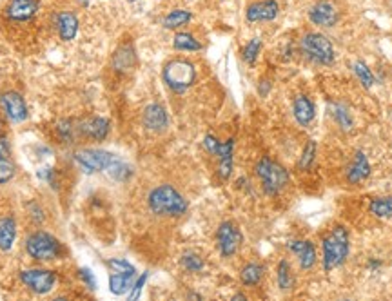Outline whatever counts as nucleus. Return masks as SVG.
<instances>
[{"label":"nucleus","instance_id":"nucleus-1","mask_svg":"<svg viewBox=\"0 0 392 301\" xmlns=\"http://www.w3.org/2000/svg\"><path fill=\"white\" fill-rule=\"evenodd\" d=\"M148 209L157 218L178 220L188 214L189 201L174 185L160 184L149 191Z\"/></svg>","mask_w":392,"mask_h":301},{"label":"nucleus","instance_id":"nucleus-2","mask_svg":"<svg viewBox=\"0 0 392 301\" xmlns=\"http://www.w3.org/2000/svg\"><path fill=\"white\" fill-rule=\"evenodd\" d=\"M351 254V232L345 225L336 223L322 236L323 272H332L345 265Z\"/></svg>","mask_w":392,"mask_h":301},{"label":"nucleus","instance_id":"nucleus-3","mask_svg":"<svg viewBox=\"0 0 392 301\" xmlns=\"http://www.w3.org/2000/svg\"><path fill=\"white\" fill-rule=\"evenodd\" d=\"M198 80V67L191 58L174 57L162 67V82L174 95H183Z\"/></svg>","mask_w":392,"mask_h":301},{"label":"nucleus","instance_id":"nucleus-4","mask_svg":"<svg viewBox=\"0 0 392 301\" xmlns=\"http://www.w3.org/2000/svg\"><path fill=\"white\" fill-rule=\"evenodd\" d=\"M24 250L35 263L58 262L65 256V247L57 236L44 229H35L30 232L24 241Z\"/></svg>","mask_w":392,"mask_h":301},{"label":"nucleus","instance_id":"nucleus-5","mask_svg":"<svg viewBox=\"0 0 392 301\" xmlns=\"http://www.w3.org/2000/svg\"><path fill=\"white\" fill-rule=\"evenodd\" d=\"M254 176L260 182L261 191L266 192L267 196H278L282 194L289 185V170L280 162L273 160L269 156H261L254 163Z\"/></svg>","mask_w":392,"mask_h":301},{"label":"nucleus","instance_id":"nucleus-6","mask_svg":"<svg viewBox=\"0 0 392 301\" xmlns=\"http://www.w3.org/2000/svg\"><path fill=\"white\" fill-rule=\"evenodd\" d=\"M300 55L316 66H332L336 62V49L332 40L322 31H307L298 42Z\"/></svg>","mask_w":392,"mask_h":301},{"label":"nucleus","instance_id":"nucleus-7","mask_svg":"<svg viewBox=\"0 0 392 301\" xmlns=\"http://www.w3.org/2000/svg\"><path fill=\"white\" fill-rule=\"evenodd\" d=\"M42 13V0H8L2 8L6 26L24 27L37 22Z\"/></svg>","mask_w":392,"mask_h":301},{"label":"nucleus","instance_id":"nucleus-8","mask_svg":"<svg viewBox=\"0 0 392 301\" xmlns=\"http://www.w3.org/2000/svg\"><path fill=\"white\" fill-rule=\"evenodd\" d=\"M18 279L35 296H48L49 293H53L57 288L58 271L42 265L27 267V269H22L18 272Z\"/></svg>","mask_w":392,"mask_h":301},{"label":"nucleus","instance_id":"nucleus-9","mask_svg":"<svg viewBox=\"0 0 392 301\" xmlns=\"http://www.w3.org/2000/svg\"><path fill=\"white\" fill-rule=\"evenodd\" d=\"M117 154L109 153L105 149L80 147L73 151V163L84 175L91 176L98 173H105L115 162Z\"/></svg>","mask_w":392,"mask_h":301},{"label":"nucleus","instance_id":"nucleus-10","mask_svg":"<svg viewBox=\"0 0 392 301\" xmlns=\"http://www.w3.org/2000/svg\"><path fill=\"white\" fill-rule=\"evenodd\" d=\"M214 240H216V249L218 254L223 257V260H231L236 254L240 253L242 245H244V234H242V229L236 225L231 220H226L218 225L216 234H214Z\"/></svg>","mask_w":392,"mask_h":301},{"label":"nucleus","instance_id":"nucleus-11","mask_svg":"<svg viewBox=\"0 0 392 301\" xmlns=\"http://www.w3.org/2000/svg\"><path fill=\"white\" fill-rule=\"evenodd\" d=\"M340 8L336 6L334 0H316L307 9V18L313 26L320 29H331L340 22Z\"/></svg>","mask_w":392,"mask_h":301},{"label":"nucleus","instance_id":"nucleus-12","mask_svg":"<svg viewBox=\"0 0 392 301\" xmlns=\"http://www.w3.org/2000/svg\"><path fill=\"white\" fill-rule=\"evenodd\" d=\"M282 13L278 0H253L245 6V22L247 24H269L275 22Z\"/></svg>","mask_w":392,"mask_h":301},{"label":"nucleus","instance_id":"nucleus-13","mask_svg":"<svg viewBox=\"0 0 392 301\" xmlns=\"http://www.w3.org/2000/svg\"><path fill=\"white\" fill-rule=\"evenodd\" d=\"M285 247L294 256L301 272H311L316 267V263H318V250H316V245L311 240L292 238V240H289L285 243Z\"/></svg>","mask_w":392,"mask_h":301},{"label":"nucleus","instance_id":"nucleus-14","mask_svg":"<svg viewBox=\"0 0 392 301\" xmlns=\"http://www.w3.org/2000/svg\"><path fill=\"white\" fill-rule=\"evenodd\" d=\"M0 109H2V113H4V116L8 118L9 122L13 123H22L30 116L26 98L18 91H13V89L0 93Z\"/></svg>","mask_w":392,"mask_h":301},{"label":"nucleus","instance_id":"nucleus-15","mask_svg":"<svg viewBox=\"0 0 392 301\" xmlns=\"http://www.w3.org/2000/svg\"><path fill=\"white\" fill-rule=\"evenodd\" d=\"M77 133L87 142H104L111 133V122L104 116H86L77 122Z\"/></svg>","mask_w":392,"mask_h":301},{"label":"nucleus","instance_id":"nucleus-16","mask_svg":"<svg viewBox=\"0 0 392 301\" xmlns=\"http://www.w3.org/2000/svg\"><path fill=\"white\" fill-rule=\"evenodd\" d=\"M53 26L57 29V36L62 42H73L79 36L80 20L74 11L71 9H62L57 11L53 17Z\"/></svg>","mask_w":392,"mask_h":301},{"label":"nucleus","instance_id":"nucleus-17","mask_svg":"<svg viewBox=\"0 0 392 301\" xmlns=\"http://www.w3.org/2000/svg\"><path fill=\"white\" fill-rule=\"evenodd\" d=\"M142 123L149 133L160 135L169 127V113L164 105L152 102V104L145 105L142 111Z\"/></svg>","mask_w":392,"mask_h":301},{"label":"nucleus","instance_id":"nucleus-18","mask_svg":"<svg viewBox=\"0 0 392 301\" xmlns=\"http://www.w3.org/2000/svg\"><path fill=\"white\" fill-rule=\"evenodd\" d=\"M136 49L133 46V42H122L113 51V57H111V67H113L115 73L126 74L129 71H133L136 67Z\"/></svg>","mask_w":392,"mask_h":301},{"label":"nucleus","instance_id":"nucleus-19","mask_svg":"<svg viewBox=\"0 0 392 301\" xmlns=\"http://www.w3.org/2000/svg\"><path fill=\"white\" fill-rule=\"evenodd\" d=\"M370 176V162L369 156L365 154V151H356L348 163L347 170H345V178L351 185L362 184L363 180H367Z\"/></svg>","mask_w":392,"mask_h":301},{"label":"nucleus","instance_id":"nucleus-20","mask_svg":"<svg viewBox=\"0 0 392 301\" xmlns=\"http://www.w3.org/2000/svg\"><path fill=\"white\" fill-rule=\"evenodd\" d=\"M292 116L298 126L309 127L316 118V105L309 95H298L292 100Z\"/></svg>","mask_w":392,"mask_h":301},{"label":"nucleus","instance_id":"nucleus-21","mask_svg":"<svg viewBox=\"0 0 392 301\" xmlns=\"http://www.w3.org/2000/svg\"><path fill=\"white\" fill-rule=\"evenodd\" d=\"M192 18H195V15H192L191 9L173 8L162 17V27L167 31L183 29V27L189 26V24L192 22Z\"/></svg>","mask_w":392,"mask_h":301},{"label":"nucleus","instance_id":"nucleus-22","mask_svg":"<svg viewBox=\"0 0 392 301\" xmlns=\"http://www.w3.org/2000/svg\"><path fill=\"white\" fill-rule=\"evenodd\" d=\"M171 46L176 53H200L204 49L202 40L191 33V31H183L178 29L174 31L173 40H171Z\"/></svg>","mask_w":392,"mask_h":301},{"label":"nucleus","instance_id":"nucleus-23","mask_svg":"<svg viewBox=\"0 0 392 301\" xmlns=\"http://www.w3.org/2000/svg\"><path fill=\"white\" fill-rule=\"evenodd\" d=\"M267 274V267L260 262H249L240 269V283L245 288H256Z\"/></svg>","mask_w":392,"mask_h":301},{"label":"nucleus","instance_id":"nucleus-24","mask_svg":"<svg viewBox=\"0 0 392 301\" xmlns=\"http://www.w3.org/2000/svg\"><path fill=\"white\" fill-rule=\"evenodd\" d=\"M296 285V276H294V269H292L291 262L287 257H282L276 265V287L282 293H289Z\"/></svg>","mask_w":392,"mask_h":301},{"label":"nucleus","instance_id":"nucleus-25","mask_svg":"<svg viewBox=\"0 0 392 301\" xmlns=\"http://www.w3.org/2000/svg\"><path fill=\"white\" fill-rule=\"evenodd\" d=\"M136 279V272H111L109 274V293L124 296L131 290Z\"/></svg>","mask_w":392,"mask_h":301},{"label":"nucleus","instance_id":"nucleus-26","mask_svg":"<svg viewBox=\"0 0 392 301\" xmlns=\"http://www.w3.org/2000/svg\"><path fill=\"white\" fill-rule=\"evenodd\" d=\"M15 240H17V222L13 216H6L0 220V250L8 253L13 249Z\"/></svg>","mask_w":392,"mask_h":301},{"label":"nucleus","instance_id":"nucleus-27","mask_svg":"<svg viewBox=\"0 0 392 301\" xmlns=\"http://www.w3.org/2000/svg\"><path fill=\"white\" fill-rule=\"evenodd\" d=\"M180 267L188 274H200L205 269V260L200 253L196 250H185V253L180 256Z\"/></svg>","mask_w":392,"mask_h":301},{"label":"nucleus","instance_id":"nucleus-28","mask_svg":"<svg viewBox=\"0 0 392 301\" xmlns=\"http://www.w3.org/2000/svg\"><path fill=\"white\" fill-rule=\"evenodd\" d=\"M55 136H57L58 142L64 145L74 144L77 138H79V133H77V122L67 120V118L57 122V126H55Z\"/></svg>","mask_w":392,"mask_h":301},{"label":"nucleus","instance_id":"nucleus-29","mask_svg":"<svg viewBox=\"0 0 392 301\" xmlns=\"http://www.w3.org/2000/svg\"><path fill=\"white\" fill-rule=\"evenodd\" d=\"M261 49H263V39H261V36L249 39L244 48H242V60L251 67L256 66L258 58H260L261 55Z\"/></svg>","mask_w":392,"mask_h":301},{"label":"nucleus","instance_id":"nucleus-30","mask_svg":"<svg viewBox=\"0 0 392 301\" xmlns=\"http://www.w3.org/2000/svg\"><path fill=\"white\" fill-rule=\"evenodd\" d=\"M107 176L111 180H115V182H120V184H126V182H129L131 180V176H133V167L129 166L127 162H124L122 158L120 156H117L115 158V162L111 163V167H109L107 170Z\"/></svg>","mask_w":392,"mask_h":301},{"label":"nucleus","instance_id":"nucleus-31","mask_svg":"<svg viewBox=\"0 0 392 301\" xmlns=\"http://www.w3.org/2000/svg\"><path fill=\"white\" fill-rule=\"evenodd\" d=\"M369 213L379 220L392 218V196H378L369 201Z\"/></svg>","mask_w":392,"mask_h":301},{"label":"nucleus","instance_id":"nucleus-32","mask_svg":"<svg viewBox=\"0 0 392 301\" xmlns=\"http://www.w3.org/2000/svg\"><path fill=\"white\" fill-rule=\"evenodd\" d=\"M353 73H354V76L358 79V82L362 83L363 88L365 89L374 88L376 76H374V73H372V69L369 67V64H365L363 60L353 62Z\"/></svg>","mask_w":392,"mask_h":301},{"label":"nucleus","instance_id":"nucleus-33","mask_svg":"<svg viewBox=\"0 0 392 301\" xmlns=\"http://www.w3.org/2000/svg\"><path fill=\"white\" fill-rule=\"evenodd\" d=\"M331 116L341 131H351L353 129V116H351V111L347 109V105L332 104Z\"/></svg>","mask_w":392,"mask_h":301},{"label":"nucleus","instance_id":"nucleus-34","mask_svg":"<svg viewBox=\"0 0 392 301\" xmlns=\"http://www.w3.org/2000/svg\"><path fill=\"white\" fill-rule=\"evenodd\" d=\"M316 151H318L316 140H307V144L303 145L300 158H298V169L309 170L313 167L314 160H316Z\"/></svg>","mask_w":392,"mask_h":301},{"label":"nucleus","instance_id":"nucleus-35","mask_svg":"<svg viewBox=\"0 0 392 301\" xmlns=\"http://www.w3.org/2000/svg\"><path fill=\"white\" fill-rule=\"evenodd\" d=\"M17 167H15L11 154H0V185L9 184L15 178Z\"/></svg>","mask_w":392,"mask_h":301},{"label":"nucleus","instance_id":"nucleus-36","mask_svg":"<svg viewBox=\"0 0 392 301\" xmlns=\"http://www.w3.org/2000/svg\"><path fill=\"white\" fill-rule=\"evenodd\" d=\"M37 178H39L40 182H46L51 189L60 187V173H58V169H55V167H40V169L37 170Z\"/></svg>","mask_w":392,"mask_h":301},{"label":"nucleus","instance_id":"nucleus-37","mask_svg":"<svg viewBox=\"0 0 392 301\" xmlns=\"http://www.w3.org/2000/svg\"><path fill=\"white\" fill-rule=\"evenodd\" d=\"M26 210H27V216H30V220L35 223V225H42V223L46 222V218H48L46 209H44L42 203L37 200H31L30 203L26 206Z\"/></svg>","mask_w":392,"mask_h":301},{"label":"nucleus","instance_id":"nucleus-38","mask_svg":"<svg viewBox=\"0 0 392 301\" xmlns=\"http://www.w3.org/2000/svg\"><path fill=\"white\" fill-rule=\"evenodd\" d=\"M109 272H136V269L127 262L126 257H111L105 262Z\"/></svg>","mask_w":392,"mask_h":301},{"label":"nucleus","instance_id":"nucleus-39","mask_svg":"<svg viewBox=\"0 0 392 301\" xmlns=\"http://www.w3.org/2000/svg\"><path fill=\"white\" fill-rule=\"evenodd\" d=\"M77 276H79L80 283L84 285V287L87 288V290H95L96 288V278L95 274H93V271L89 269V267H80L79 271H77Z\"/></svg>","mask_w":392,"mask_h":301},{"label":"nucleus","instance_id":"nucleus-40","mask_svg":"<svg viewBox=\"0 0 392 301\" xmlns=\"http://www.w3.org/2000/svg\"><path fill=\"white\" fill-rule=\"evenodd\" d=\"M148 279H149V272L148 271H145L142 276H136L135 283H133L129 294H127V300H131V301L138 300V297L142 296V290H144L145 283H148Z\"/></svg>","mask_w":392,"mask_h":301},{"label":"nucleus","instance_id":"nucleus-41","mask_svg":"<svg viewBox=\"0 0 392 301\" xmlns=\"http://www.w3.org/2000/svg\"><path fill=\"white\" fill-rule=\"evenodd\" d=\"M202 145H204V149L211 154V156H216V153L220 151V145H222V140L214 135H205Z\"/></svg>","mask_w":392,"mask_h":301},{"label":"nucleus","instance_id":"nucleus-42","mask_svg":"<svg viewBox=\"0 0 392 301\" xmlns=\"http://www.w3.org/2000/svg\"><path fill=\"white\" fill-rule=\"evenodd\" d=\"M269 91H270L269 80H261L260 86H258V93H260V96H263V98H266V96L269 95Z\"/></svg>","mask_w":392,"mask_h":301},{"label":"nucleus","instance_id":"nucleus-43","mask_svg":"<svg viewBox=\"0 0 392 301\" xmlns=\"http://www.w3.org/2000/svg\"><path fill=\"white\" fill-rule=\"evenodd\" d=\"M367 267L370 269V272H378L379 269H381V262H379V260H376V257H372V260H369Z\"/></svg>","mask_w":392,"mask_h":301},{"label":"nucleus","instance_id":"nucleus-44","mask_svg":"<svg viewBox=\"0 0 392 301\" xmlns=\"http://www.w3.org/2000/svg\"><path fill=\"white\" fill-rule=\"evenodd\" d=\"M80 8H89V0H79Z\"/></svg>","mask_w":392,"mask_h":301},{"label":"nucleus","instance_id":"nucleus-45","mask_svg":"<svg viewBox=\"0 0 392 301\" xmlns=\"http://www.w3.org/2000/svg\"><path fill=\"white\" fill-rule=\"evenodd\" d=\"M233 300H247V296H245V294H235Z\"/></svg>","mask_w":392,"mask_h":301},{"label":"nucleus","instance_id":"nucleus-46","mask_svg":"<svg viewBox=\"0 0 392 301\" xmlns=\"http://www.w3.org/2000/svg\"><path fill=\"white\" fill-rule=\"evenodd\" d=\"M129 4H136V2H140V0H127Z\"/></svg>","mask_w":392,"mask_h":301}]
</instances>
